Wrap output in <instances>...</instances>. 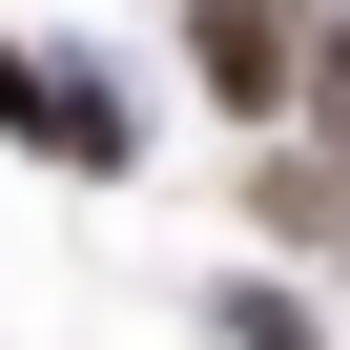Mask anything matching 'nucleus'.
Here are the masks:
<instances>
[{"instance_id":"obj_3","label":"nucleus","mask_w":350,"mask_h":350,"mask_svg":"<svg viewBox=\"0 0 350 350\" xmlns=\"http://www.w3.org/2000/svg\"><path fill=\"white\" fill-rule=\"evenodd\" d=\"M227 350H329V329H309L288 288H227Z\"/></svg>"},{"instance_id":"obj_1","label":"nucleus","mask_w":350,"mask_h":350,"mask_svg":"<svg viewBox=\"0 0 350 350\" xmlns=\"http://www.w3.org/2000/svg\"><path fill=\"white\" fill-rule=\"evenodd\" d=\"M309 21H329V0H186V83L227 124H288L309 103Z\"/></svg>"},{"instance_id":"obj_2","label":"nucleus","mask_w":350,"mask_h":350,"mask_svg":"<svg viewBox=\"0 0 350 350\" xmlns=\"http://www.w3.org/2000/svg\"><path fill=\"white\" fill-rule=\"evenodd\" d=\"M0 124H21L42 165H124V83H83V62H42V42H0Z\"/></svg>"}]
</instances>
